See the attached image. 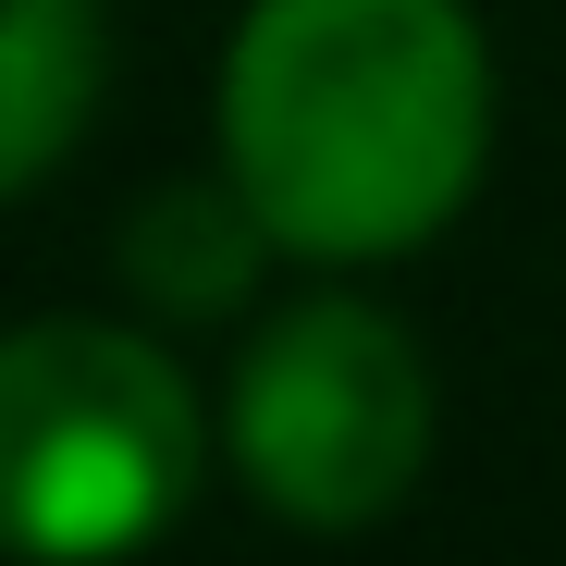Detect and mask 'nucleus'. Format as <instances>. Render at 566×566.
Masks as SVG:
<instances>
[{
    "mask_svg": "<svg viewBox=\"0 0 566 566\" xmlns=\"http://www.w3.org/2000/svg\"><path fill=\"white\" fill-rule=\"evenodd\" d=\"M99 74H112L99 0H0V198H25L86 136Z\"/></svg>",
    "mask_w": 566,
    "mask_h": 566,
    "instance_id": "4",
    "label": "nucleus"
},
{
    "mask_svg": "<svg viewBox=\"0 0 566 566\" xmlns=\"http://www.w3.org/2000/svg\"><path fill=\"white\" fill-rule=\"evenodd\" d=\"M259 247H271V222L247 210V185H160V198L124 222V271H136V296L172 308V321L234 308L247 283H259Z\"/></svg>",
    "mask_w": 566,
    "mask_h": 566,
    "instance_id": "5",
    "label": "nucleus"
},
{
    "mask_svg": "<svg viewBox=\"0 0 566 566\" xmlns=\"http://www.w3.org/2000/svg\"><path fill=\"white\" fill-rule=\"evenodd\" d=\"M198 395L124 321H25L0 333V554L13 566H112L160 542L198 493Z\"/></svg>",
    "mask_w": 566,
    "mask_h": 566,
    "instance_id": "2",
    "label": "nucleus"
},
{
    "mask_svg": "<svg viewBox=\"0 0 566 566\" xmlns=\"http://www.w3.org/2000/svg\"><path fill=\"white\" fill-rule=\"evenodd\" d=\"M222 455L296 530L382 517L431 455V357H419V333L395 308H369V296H308V308L259 321V345L234 357V395H222Z\"/></svg>",
    "mask_w": 566,
    "mask_h": 566,
    "instance_id": "3",
    "label": "nucleus"
},
{
    "mask_svg": "<svg viewBox=\"0 0 566 566\" xmlns=\"http://www.w3.org/2000/svg\"><path fill=\"white\" fill-rule=\"evenodd\" d=\"M493 148L468 0H259L222 62V172L271 247L395 259L443 234Z\"/></svg>",
    "mask_w": 566,
    "mask_h": 566,
    "instance_id": "1",
    "label": "nucleus"
}]
</instances>
